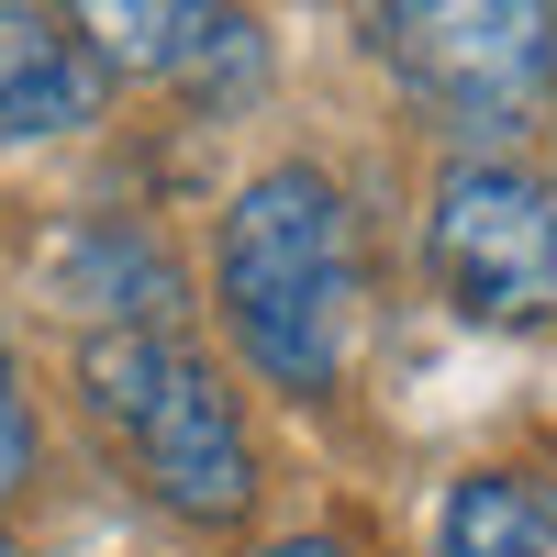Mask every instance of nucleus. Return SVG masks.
Instances as JSON below:
<instances>
[{
	"label": "nucleus",
	"mask_w": 557,
	"mask_h": 557,
	"mask_svg": "<svg viewBox=\"0 0 557 557\" xmlns=\"http://www.w3.org/2000/svg\"><path fill=\"white\" fill-rule=\"evenodd\" d=\"M223 323L268 391H335L346 346H357V246H346V201L323 168H268L223 212V257H212Z\"/></svg>",
	"instance_id": "f257e3e1"
},
{
	"label": "nucleus",
	"mask_w": 557,
	"mask_h": 557,
	"mask_svg": "<svg viewBox=\"0 0 557 557\" xmlns=\"http://www.w3.org/2000/svg\"><path fill=\"white\" fill-rule=\"evenodd\" d=\"M78 391L101 401V424L134 446L146 491L168 502L178 524H246L257 513V446H246V412L212 368L157 335V323H112V335L78 346Z\"/></svg>",
	"instance_id": "f03ea898"
},
{
	"label": "nucleus",
	"mask_w": 557,
	"mask_h": 557,
	"mask_svg": "<svg viewBox=\"0 0 557 557\" xmlns=\"http://www.w3.org/2000/svg\"><path fill=\"white\" fill-rule=\"evenodd\" d=\"M424 257L469 323H557V190L502 157H469L435 178Z\"/></svg>",
	"instance_id": "7ed1b4c3"
},
{
	"label": "nucleus",
	"mask_w": 557,
	"mask_h": 557,
	"mask_svg": "<svg viewBox=\"0 0 557 557\" xmlns=\"http://www.w3.org/2000/svg\"><path fill=\"white\" fill-rule=\"evenodd\" d=\"M380 23H391L401 78L469 134H513L557 67L546 0H380Z\"/></svg>",
	"instance_id": "20e7f679"
},
{
	"label": "nucleus",
	"mask_w": 557,
	"mask_h": 557,
	"mask_svg": "<svg viewBox=\"0 0 557 557\" xmlns=\"http://www.w3.org/2000/svg\"><path fill=\"white\" fill-rule=\"evenodd\" d=\"M89 57L134 78H257V45L235 0H67Z\"/></svg>",
	"instance_id": "39448f33"
},
{
	"label": "nucleus",
	"mask_w": 557,
	"mask_h": 557,
	"mask_svg": "<svg viewBox=\"0 0 557 557\" xmlns=\"http://www.w3.org/2000/svg\"><path fill=\"white\" fill-rule=\"evenodd\" d=\"M101 112V57L34 0H0V146H45Z\"/></svg>",
	"instance_id": "423d86ee"
},
{
	"label": "nucleus",
	"mask_w": 557,
	"mask_h": 557,
	"mask_svg": "<svg viewBox=\"0 0 557 557\" xmlns=\"http://www.w3.org/2000/svg\"><path fill=\"white\" fill-rule=\"evenodd\" d=\"M435 557H557V491L524 469H480L446 491Z\"/></svg>",
	"instance_id": "0eeeda50"
},
{
	"label": "nucleus",
	"mask_w": 557,
	"mask_h": 557,
	"mask_svg": "<svg viewBox=\"0 0 557 557\" xmlns=\"http://www.w3.org/2000/svg\"><path fill=\"white\" fill-rule=\"evenodd\" d=\"M67 301L78 312H112V323H157L168 312V268L134 235H78L67 246Z\"/></svg>",
	"instance_id": "6e6552de"
},
{
	"label": "nucleus",
	"mask_w": 557,
	"mask_h": 557,
	"mask_svg": "<svg viewBox=\"0 0 557 557\" xmlns=\"http://www.w3.org/2000/svg\"><path fill=\"white\" fill-rule=\"evenodd\" d=\"M23 469H34V412H23V391H12V357H0V502L23 491Z\"/></svg>",
	"instance_id": "1a4fd4ad"
},
{
	"label": "nucleus",
	"mask_w": 557,
	"mask_h": 557,
	"mask_svg": "<svg viewBox=\"0 0 557 557\" xmlns=\"http://www.w3.org/2000/svg\"><path fill=\"white\" fill-rule=\"evenodd\" d=\"M268 557H357V546H335V535H278Z\"/></svg>",
	"instance_id": "9d476101"
},
{
	"label": "nucleus",
	"mask_w": 557,
	"mask_h": 557,
	"mask_svg": "<svg viewBox=\"0 0 557 557\" xmlns=\"http://www.w3.org/2000/svg\"><path fill=\"white\" fill-rule=\"evenodd\" d=\"M0 557H12V546H0Z\"/></svg>",
	"instance_id": "9b49d317"
}]
</instances>
